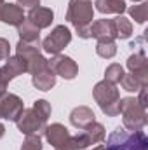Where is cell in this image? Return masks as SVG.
<instances>
[{"label": "cell", "instance_id": "obj_1", "mask_svg": "<svg viewBox=\"0 0 148 150\" xmlns=\"http://www.w3.org/2000/svg\"><path fill=\"white\" fill-rule=\"evenodd\" d=\"M94 19V7L91 0H70L66 9V21L75 26L80 38H91L89 26Z\"/></svg>", "mask_w": 148, "mask_h": 150}, {"label": "cell", "instance_id": "obj_2", "mask_svg": "<svg viewBox=\"0 0 148 150\" xmlns=\"http://www.w3.org/2000/svg\"><path fill=\"white\" fill-rule=\"evenodd\" d=\"M105 150H148V138L143 131L117 127L106 138Z\"/></svg>", "mask_w": 148, "mask_h": 150}, {"label": "cell", "instance_id": "obj_3", "mask_svg": "<svg viewBox=\"0 0 148 150\" xmlns=\"http://www.w3.org/2000/svg\"><path fill=\"white\" fill-rule=\"evenodd\" d=\"M92 96L105 115L117 117L120 113V93L115 84H111L108 80L98 82L92 89Z\"/></svg>", "mask_w": 148, "mask_h": 150}, {"label": "cell", "instance_id": "obj_4", "mask_svg": "<svg viewBox=\"0 0 148 150\" xmlns=\"http://www.w3.org/2000/svg\"><path fill=\"white\" fill-rule=\"evenodd\" d=\"M120 113L122 122L127 131H141L147 126V108H143L136 98H120Z\"/></svg>", "mask_w": 148, "mask_h": 150}, {"label": "cell", "instance_id": "obj_5", "mask_svg": "<svg viewBox=\"0 0 148 150\" xmlns=\"http://www.w3.org/2000/svg\"><path fill=\"white\" fill-rule=\"evenodd\" d=\"M16 56L23 58L26 63V72L30 74H37L45 68H49L47 59L44 58V54L40 52V44H30V42H23L19 40L16 44Z\"/></svg>", "mask_w": 148, "mask_h": 150}, {"label": "cell", "instance_id": "obj_6", "mask_svg": "<svg viewBox=\"0 0 148 150\" xmlns=\"http://www.w3.org/2000/svg\"><path fill=\"white\" fill-rule=\"evenodd\" d=\"M44 136L49 142V145H52L54 150H77L73 136L59 122H54L51 126H45L44 127Z\"/></svg>", "mask_w": 148, "mask_h": 150}, {"label": "cell", "instance_id": "obj_7", "mask_svg": "<svg viewBox=\"0 0 148 150\" xmlns=\"http://www.w3.org/2000/svg\"><path fill=\"white\" fill-rule=\"evenodd\" d=\"M72 42V32L65 25H58L47 37L42 40V49L47 54H61V51Z\"/></svg>", "mask_w": 148, "mask_h": 150}, {"label": "cell", "instance_id": "obj_8", "mask_svg": "<svg viewBox=\"0 0 148 150\" xmlns=\"http://www.w3.org/2000/svg\"><path fill=\"white\" fill-rule=\"evenodd\" d=\"M26 72V63L19 56H9L5 59V65L0 67V94L7 93V86L12 79L19 77Z\"/></svg>", "mask_w": 148, "mask_h": 150}, {"label": "cell", "instance_id": "obj_9", "mask_svg": "<svg viewBox=\"0 0 148 150\" xmlns=\"http://www.w3.org/2000/svg\"><path fill=\"white\" fill-rule=\"evenodd\" d=\"M105 136H106L105 126L99 124V122H92L89 127L80 129V133L73 134V142H75V145H77V150H85L91 145L101 143L105 140Z\"/></svg>", "mask_w": 148, "mask_h": 150}, {"label": "cell", "instance_id": "obj_10", "mask_svg": "<svg viewBox=\"0 0 148 150\" xmlns=\"http://www.w3.org/2000/svg\"><path fill=\"white\" fill-rule=\"evenodd\" d=\"M49 68L56 74V77H63L65 80H73L78 75V65L75 63L70 56L65 54H54L51 59H47Z\"/></svg>", "mask_w": 148, "mask_h": 150}, {"label": "cell", "instance_id": "obj_11", "mask_svg": "<svg viewBox=\"0 0 148 150\" xmlns=\"http://www.w3.org/2000/svg\"><path fill=\"white\" fill-rule=\"evenodd\" d=\"M16 126L18 129L23 133V134H37L38 131H44V127L47 126V122H44L40 117H38L33 108H25L21 115L18 117L16 120Z\"/></svg>", "mask_w": 148, "mask_h": 150}, {"label": "cell", "instance_id": "obj_12", "mask_svg": "<svg viewBox=\"0 0 148 150\" xmlns=\"http://www.w3.org/2000/svg\"><path fill=\"white\" fill-rule=\"evenodd\" d=\"M25 110L23 107V100L18 94L12 93H4L0 94V117L7 119V120H18V117Z\"/></svg>", "mask_w": 148, "mask_h": 150}, {"label": "cell", "instance_id": "obj_13", "mask_svg": "<svg viewBox=\"0 0 148 150\" xmlns=\"http://www.w3.org/2000/svg\"><path fill=\"white\" fill-rule=\"evenodd\" d=\"M127 68H129V74H132L141 82V86H148V59L145 49H140L138 52L127 58Z\"/></svg>", "mask_w": 148, "mask_h": 150}, {"label": "cell", "instance_id": "obj_14", "mask_svg": "<svg viewBox=\"0 0 148 150\" xmlns=\"http://www.w3.org/2000/svg\"><path fill=\"white\" fill-rule=\"evenodd\" d=\"M26 19L23 7H19L18 4H0V21L11 26H19L23 21Z\"/></svg>", "mask_w": 148, "mask_h": 150}, {"label": "cell", "instance_id": "obj_15", "mask_svg": "<svg viewBox=\"0 0 148 150\" xmlns=\"http://www.w3.org/2000/svg\"><path fill=\"white\" fill-rule=\"evenodd\" d=\"M26 19L38 30H44V28H49L54 21V12L52 9L49 7H42V5H37V7H32Z\"/></svg>", "mask_w": 148, "mask_h": 150}, {"label": "cell", "instance_id": "obj_16", "mask_svg": "<svg viewBox=\"0 0 148 150\" xmlns=\"http://www.w3.org/2000/svg\"><path fill=\"white\" fill-rule=\"evenodd\" d=\"M70 122L77 129H85L92 122H96V115L89 107H75L70 113Z\"/></svg>", "mask_w": 148, "mask_h": 150}, {"label": "cell", "instance_id": "obj_17", "mask_svg": "<svg viewBox=\"0 0 148 150\" xmlns=\"http://www.w3.org/2000/svg\"><path fill=\"white\" fill-rule=\"evenodd\" d=\"M89 32H91V38H96V40H115L111 19L92 21L91 26H89Z\"/></svg>", "mask_w": 148, "mask_h": 150}, {"label": "cell", "instance_id": "obj_18", "mask_svg": "<svg viewBox=\"0 0 148 150\" xmlns=\"http://www.w3.org/2000/svg\"><path fill=\"white\" fill-rule=\"evenodd\" d=\"M32 84L37 87L38 91H51L56 86V74L51 68L37 72V74L32 75Z\"/></svg>", "mask_w": 148, "mask_h": 150}, {"label": "cell", "instance_id": "obj_19", "mask_svg": "<svg viewBox=\"0 0 148 150\" xmlns=\"http://www.w3.org/2000/svg\"><path fill=\"white\" fill-rule=\"evenodd\" d=\"M94 5L101 14H117V16H120L125 11V0H96Z\"/></svg>", "mask_w": 148, "mask_h": 150}, {"label": "cell", "instance_id": "obj_20", "mask_svg": "<svg viewBox=\"0 0 148 150\" xmlns=\"http://www.w3.org/2000/svg\"><path fill=\"white\" fill-rule=\"evenodd\" d=\"M18 28V33H19V40L23 42H30V44H40V30L35 28L28 19H25Z\"/></svg>", "mask_w": 148, "mask_h": 150}, {"label": "cell", "instance_id": "obj_21", "mask_svg": "<svg viewBox=\"0 0 148 150\" xmlns=\"http://www.w3.org/2000/svg\"><path fill=\"white\" fill-rule=\"evenodd\" d=\"M111 26H113L115 38H129L132 35V23L122 14L117 16L115 19H111Z\"/></svg>", "mask_w": 148, "mask_h": 150}, {"label": "cell", "instance_id": "obj_22", "mask_svg": "<svg viewBox=\"0 0 148 150\" xmlns=\"http://www.w3.org/2000/svg\"><path fill=\"white\" fill-rule=\"evenodd\" d=\"M96 54H98L99 58L111 59V58L117 54L115 40H98V44H96Z\"/></svg>", "mask_w": 148, "mask_h": 150}, {"label": "cell", "instance_id": "obj_23", "mask_svg": "<svg viewBox=\"0 0 148 150\" xmlns=\"http://www.w3.org/2000/svg\"><path fill=\"white\" fill-rule=\"evenodd\" d=\"M124 68H122V65H118V63H111L106 67V70H105V80H108L111 84H120V80H122V77H124Z\"/></svg>", "mask_w": 148, "mask_h": 150}, {"label": "cell", "instance_id": "obj_24", "mask_svg": "<svg viewBox=\"0 0 148 150\" xmlns=\"http://www.w3.org/2000/svg\"><path fill=\"white\" fill-rule=\"evenodd\" d=\"M129 16H131L136 23L143 25V23L147 21V16H148V4H147V0H145V2H141L140 5H132V7H129Z\"/></svg>", "mask_w": 148, "mask_h": 150}, {"label": "cell", "instance_id": "obj_25", "mask_svg": "<svg viewBox=\"0 0 148 150\" xmlns=\"http://www.w3.org/2000/svg\"><path fill=\"white\" fill-rule=\"evenodd\" d=\"M120 86H122V89L127 91V93H138V91L143 87L141 82H140L132 74H124L122 80H120Z\"/></svg>", "mask_w": 148, "mask_h": 150}, {"label": "cell", "instance_id": "obj_26", "mask_svg": "<svg viewBox=\"0 0 148 150\" xmlns=\"http://www.w3.org/2000/svg\"><path fill=\"white\" fill-rule=\"evenodd\" d=\"M35 113H37L38 117L44 120V122H47L49 120V117H51V112H52V108H51V103L47 101V100H37L35 103H33V107H32Z\"/></svg>", "mask_w": 148, "mask_h": 150}, {"label": "cell", "instance_id": "obj_27", "mask_svg": "<svg viewBox=\"0 0 148 150\" xmlns=\"http://www.w3.org/2000/svg\"><path fill=\"white\" fill-rule=\"evenodd\" d=\"M21 150H44L40 134H38V133L37 134H28V136L25 138L23 145H21Z\"/></svg>", "mask_w": 148, "mask_h": 150}, {"label": "cell", "instance_id": "obj_28", "mask_svg": "<svg viewBox=\"0 0 148 150\" xmlns=\"http://www.w3.org/2000/svg\"><path fill=\"white\" fill-rule=\"evenodd\" d=\"M9 56H11V44L7 38L0 37V61H5Z\"/></svg>", "mask_w": 148, "mask_h": 150}, {"label": "cell", "instance_id": "obj_29", "mask_svg": "<svg viewBox=\"0 0 148 150\" xmlns=\"http://www.w3.org/2000/svg\"><path fill=\"white\" fill-rule=\"evenodd\" d=\"M147 89H148V86H143V87H141V89H140V91H138V93H140V96H138V98H136V100H138V103H140V105H141V107H143V108H147V100H148V96H147Z\"/></svg>", "mask_w": 148, "mask_h": 150}, {"label": "cell", "instance_id": "obj_30", "mask_svg": "<svg viewBox=\"0 0 148 150\" xmlns=\"http://www.w3.org/2000/svg\"><path fill=\"white\" fill-rule=\"evenodd\" d=\"M18 2V5L19 7H37V5H40V0H16Z\"/></svg>", "mask_w": 148, "mask_h": 150}, {"label": "cell", "instance_id": "obj_31", "mask_svg": "<svg viewBox=\"0 0 148 150\" xmlns=\"http://www.w3.org/2000/svg\"><path fill=\"white\" fill-rule=\"evenodd\" d=\"M4 134H5V126H4V124L0 122V140L4 138Z\"/></svg>", "mask_w": 148, "mask_h": 150}, {"label": "cell", "instance_id": "obj_32", "mask_svg": "<svg viewBox=\"0 0 148 150\" xmlns=\"http://www.w3.org/2000/svg\"><path fill=\"white\" fill-rule=\"evenodd\" d=\"M92 150H105V145H98V147H94Z\"/></svg>", "mask_w": 148, "mask_h": 150}, {"label": "cell", "instance_id": "obj_33", "mask_svg": "<svg viewBox=\"0 0 148 150\" xmlns=\"http://www.w3.org/2000/svg\"><path fill=\"white\" fill-rule=\"evenodd\" d=\"M132 2H145V0H132Z\"/></svg>", "mask_w": 148, "mask_h": 150}, {"label": "cell", "instance_id": "obj_34", "mask_svg": "<svg viewBox=\"0 0 148 150\" xmlns=\"http://www.w3.org/2000/svg\"><path fill=\"white\" fill-rule=\"evenodd\" d=\"M4 2H5V0H0V4H4Z\"/></svg>", "mask_w": 148, "mask_h": 150}]
</instances>
